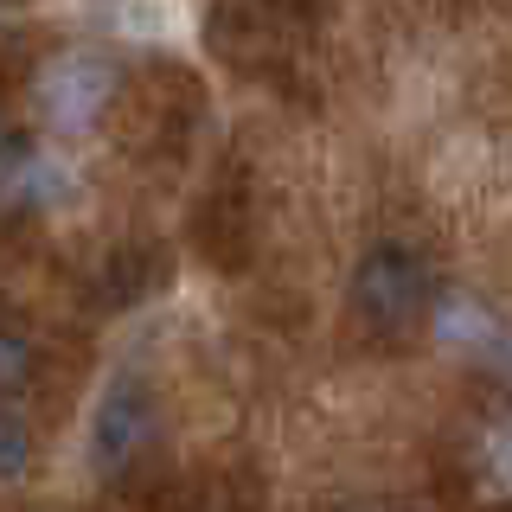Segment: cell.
<instances>
[{
	"label": "cell",
	"mask_w": 512,
	"mask_h": 512,
	"mask_svg": "<svg viewBox=\"0 0 512 512\" xmlns=\"http://www.w3.org/2000/svg\"><path fill=\"white\" fill-rule=\"evenodd\" d=\"M39 378V346L32 333H20L13 320H0V397H20Z\"/></svg>",
	"instance_id": "obj_6"
},
{
	"label": "cell",
	"mask_w": 512,
	"mask_h": 512,
	"mask_svg": "<svg viewBox=\"0 0 512 512\" xmlns=\"http://www.w3.org/2000/svg\"><path fill=\"white\" fill-rule=\"evenodd\" d=\"M167 250L160 244H122L103 256V269H96V308H141V301L154 295L160 282H167Z\"/></svg>",
	"instance_id": "obj_5"
},
{
	"label": "cell",
	"mask_w": 512,
	"mask_h": 512,
	"mask_svg": "<svg viewBox=\"0 0 512 512\" xmlns=\"http://www.w3.org/2000/svg\"><path fill=\"white\" fill-rule=\"evenodd\" d=\"M20 154H26V141L7 128V116H0V167H7V160H20Z\"/></svg>",
	"instance_id": "obj_9"
},
{
	"label": "cell",
	"mask_w": 512,
	"mask_h": 512,
	"mask_svg": "<svg viewBox=\"0 0 512 512\" xmlns=\"http://www.w3.org/2000/svg\"><path fill=\"white\" fill-rule=\"evenodd\" d=\"M154 436H160V410L148 397L141 378H116L96 404V423H90V468L103 480H122L128 468L154 455Z\"/></svg>",
	"instance_id": "obj_2"
},
{
	"label": "cell",
	"mask_w": 512,
	"mask_h": 512,
	"mask_svg": "<svg viewBox=\"0 0 512 512\" xmlns=\"http://www.w3.org/2000/svg\"><path fill=\"white\" fill-rule=\"evenodd\" d=\"M32 455H39V448H32V429L13 410H0V480H20L32 468Z\"/></svg>",
	"instance_id": "obj_7"
},
{
	"label": "cell",
	"mask_w": 512,
	"mask_h": 512,
	"mask_svg": "<svg viewBox=\"0 0 512 512\" xmlns=\"http://www.w3.org/2000/svg\"><path fill=\"white\" fill-rule=\"evenodd\" d=\"M26 32H0V96H7L13 84L26 77V64H32V52H26Z\"/></svg>",
	"instance_id": "obj_8"
},
{
	"label": "cell",
	"mask_w": 512,
	"mask_h": 512,
	"mask_svg": "<svg viewBox=\"0 0 512 512\" xmlns=\"http://www.w3.org/2000/svg\"><path fill=\"white\" fill-rule=\"evenodd\" d=\"M429 301H436V276L429 263L416 256L410 244L384 237L352 263V282H346V308L372 340H404V333L423 327Z\"/></svg>",
	"instance_id": "obj_1"
},
{
	"label": "cell",
	"mask_w": 512,
	"mask_h": 512,
	"mask_svg": "<svg viewBox=\"0 0 512 512\" xmlns=\"http://www.w3.org/2000/svg\"><path fill=\"white\" fill-rule=\"evenodd\" d=\"M250 192L244 180H212V192L199 199V212H192V244H199L205 263L218 269H244L250 263Z\"/></svg>",
	"instance_id": "obj_4"
},
{
	"label": "cell",
	"mask_w": 512,
	"mask_h": 512,
	"mask_svg": "<svg viewBox=\"0 0 512 512\" xmlns=\"http://www.w3.org/2000/svg\"><path fill=\"white\" fill-rule=\"evenodd\" d=\"M493 455H500V468L512 474V429H506V436H500V448H493Z\"/></svg>",
	"instance_id": "obj_10"
},
{
	"label": "cell",
	"mask_w": 512,
	"mask_h": 512,
	"mask_svg": "<svg viewBox=\"0 0 512 512\" xmlns=\"http://www.w3.org/2000/svg\"><path fill=\"white\" fill-rule=\"evenodd\" d=\"M39 109H45V122H58V128H96L116 109V96H122V77H116V64H109L103 52H58L52 64L39 71Z\"/></svg>",
	"instance_id": "obj_3"
}]
</instances>
